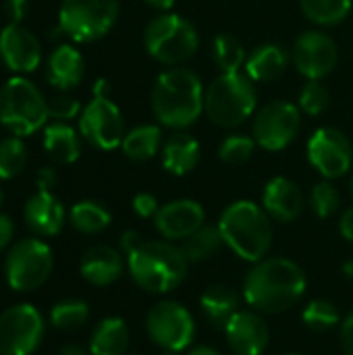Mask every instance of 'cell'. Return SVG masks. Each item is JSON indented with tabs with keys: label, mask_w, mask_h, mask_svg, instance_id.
<instances>
[{
	"label": "cell",
	"mask_w": 353,
	"mask_h": 355,
	"mask_svg": "<svg viewBox=\"0 0 353 355\" xmlns=\"http://www.w3.org/2000/svg\"><path fill=\"white\" fill-rule=\"evenodd\" d=\"M225 245L223 235L218 231V225H202L196 233H191L187 239H183V254L187 258L189 264H198L204 262L208 258H212L221 248Z\"/></svg>",
	"instance_id": "29"
},
{
	"label": "cell",
	"mask_w": 353,
	"mask_h": 355,
	"mask_svg": "<svg viewBox=\"0 0 353 355\" xmlns=\"http://www.w3.org/2000/svg\"><path fill=\"white\" fill-rule=\"evenodd\" d=\"M146 4L156 8V10H160V12H169L173 8L175 0H146Z\"/></svg>",
	"instance_id": "47"
},
{
	"label": "cell",
	"mask_w": 353,
	"mask_h": 355,
	"mask_svg": "<svg viewBox=\"0 0 353 355\" xmlns=\"http://www.w3.org/2000/svg\"><path fill=\"white\" fill-rule=\"evenodd\" d=\"M27 164V148L19 135L0 141V179L17 177Z\"/></svg>",
	"instance_id": "34"
},
{
	"label": "cell",
	"mask_w": 353,
	"mask_h": 355,
	"mask_svg": "<svg viewBox=\"0 0 353 355\" xmlns=\"http://www.w3.org/2000/svg\"><path fill=\"white\" fill-rule=\"evenodd\" d=\"M60 355H92L89 352H85L81 345H64L60 349Z\"/></svg>",
	"instance_id": "48"
},
{
	"label": "cell",
	"mask_w": 353,
	"mask_h": 355,
	"mask_svg": "<svg viewBox=\"0 0 353 355\" xmlns=\"http://www.w3.org/2000/svg\"><path fill=\"white\" fill-rule=\"evenodd\" d=\"M300 129H302L300 106L285 100H273L256 112L252 133H254V141L260 148L268 152H281L295 141Z\"/></svg>",
	"instance_id": "11"
},
{
	"label": "cell",
	"mask_w": 353,
	"mask_h": 355,
	"mask_svg": "<svg viewBox=\"0 0 353 355\" xmlns=\"http://www.w3.org/2000/svg\"><path fill=\"white\" fill-rule=\"evenodd\" d=\"M204 208L193 200H175L160 206L154 216L158 233L166 241H183L204 225Z\"/></svg>",
	"instance_id": "18"
},
{
	"label": "cell",
	"mask_w": 353,
	"mask_h": 355,
	"mask_svg": "<svg viewBox=\"0 0 353 355\" xmlns=\"http://www.w3.org/2000/svg\"><path fill=\"white\" fill-rule=\"evenodd\" d=\"M0 204H2V191H0Z\"/></svg>",
	"instance_id": "53"
},
{
	"label": "cell",
	"mask_w": 353,
	"mask_h": 355,
	"mask_svg": "<svg viewBox=\"0 0 353 355\" xmlns=\"http://www.w3.org/2000/svg\"><path fill=\"white\" fill-rule=\"evenodd\" d=\"M308 281L302 266L289 258H268L252 266L243 281V300L262 314H281L306 293Z\"/></svg>",
	"instance_id": "1"
},
{
	"label": "cell",
	"mask_w": 353,
	"mask_h": 355,
	"mask_svg": "<svg viewBox=\"0 0 353 355\" xmlns=\"http://www.w3.org/2000/svg\"><path fill=\"white\" fill-rule=\"evenodd\" d=\"M146 331L158 347L179 354L191 345L196 322L185 306L164 300L150 308L146 316Z\"/></svg>",
	"instance_id": "10"
},
{
	"label": "cell",
	"mask_w": 353,
	"mask_h": 355,
	"mask_svg": "<svg viewBox=\"0 0 353 355\" xmlns=\"http://www.w3.org/2000/svg\"><path fill=\"white\" fill-rule=\"evenodd\" d=\"M29 4L27 0H6V12L10 15L12 23H21V19L25 17Z\"/></svg>",
	"instance_id": "42"
},
{
	"label": "cell",
	"mask_w": 353,
	"mask_h": 355,
	"mask_svg": "<svg viewBox=\"0 0 353 355\" xmlns=\"http://www.w3.org/2000/svg\"><path fill=\"white\" fill-rule=\"evenodd\" d=\"M56 183V173L52 168H42L37 173V191H50Z\"/></svg>",
	"instance_id": "45"
},
{
	"label": "cell",
	"mask_w": 353,
	"mask_h": 355,
	"mask_svg": "<svg viewBox=\"0 0 353 355\" xmlns=\"http://www.w3.org/2000/svg\"><path fill=\"white\" fill-rule=\"evenodd\" d=\"M164 355H177V354H175V352H166V354H164Z\"/></svg>",
	"instance_id": "51"
},
{
	"label": "cell",
	"mask_w": 353,
	"mask_h": 355,
	"mask_svg": "<svg viewBox=\"0 0 353 355\" xmlns=\"http://www.w3.org/2000/svg\"><path fill=\"white\" fill-rule=\"evenodd\" d=\"M83 75H85V60H83L81 52L75 50L73 46L62 44L50 54L48 67H46V79L56 89L69 92V89L77 87L81 83Z\"/></svg>",
	"instance_id": "22"
},
{
	"label": "cell",
	"mask_w": 353,
	"mask_h": 355,
	"mask_svg": "<svg viewBox=\"0 0 353 355\" xmlns=\"http://www.w3.org/2000/svg\"><path fill=\"white\" fill-rule=\"evenodd\" d=\"M79 133L98 150H114L123 144L125 121L119 106L108 96H94V100L81 110Z\"/></svg>",
	"instance_id": "12"
},
{
	"label": "cell",
	"mask_w": 353,
	"mask_h": 355,
	"mask_svg": "<svg viewBox=\"0 0 353 355\" xmlns=\"http://www.w3.org/2000/svg\"><path fill=\"white\" fill-rule=\"evenodd\" d=\"M0 58L17 75L33 73L42 62V46L27 27L8 23L0 31Z\"/></svg>",
	"instance_id": "16"
},
{
	"label": "cell",
	"mask_w": 353,
	"mask_h": 355,
	"mask_svg": "<svg viewBox=\"0 0 353 355\" xmlns=\"http://www.w3.org/2000/svg\"><path fill=\"white\" fill-rule=\"evenodd\" d=\"M129 345V329L123 318H106L92 333L89 354L123 355Z\"/></svg>",
	"instance_id": "27"
},
{
	"label": "cell",
	"mask_w": 353,
	"mask_h": 355,
	"mask_svg": "<svg viewBox=\"0 0 353 355\" xmlns=\"http://www.w3.org/2000/svg\"><path fill=\"white\" fill-rule=\"evenodd\" d=\"M200 37L196 27L175 12H160L154 17L144 31L146 52L169 67L187 62L198 50Z\"/></svg>",
	"instance_id": "6"
},
{
	"label": "cell",
	"mask_w": 353,
	"mask_h": 355,
	"mask_svg": "<svg viewBox=\"0 0 353 355\" xmlns=\"http://www.w3.org/2000/svg\"><path fill=\"white\" fill-rule=\"evenodd\" d=\"M69 220L77 231H81L85 235H94V233L104 231L110 225V212L104 206L85 200V202H77L71 208Z\"/></svg>",
	"instance_id": "32"
},
{
	"label": "cell",
	"mask_w": 353,
	"mask_h": 355,
	"mask_svg": "<svg viewBox=\"0 0 353 355\" xmlns=\"http://www.w3.org/2000/svg\"><path fill=\"white\" fill-rule=\"evenodd\" d=\"M133 210H135V214L141 216V218H152V216L158 214L160 206H158V202H156V198H154L152 193L141 191V193H137V196L133 198Z\"/></svg>",
	"instance_id": "40"
},
{
	"label": "cell",
	"mask_w": 353,
	"mask_h": 355,
	"mask_svg": "<svg viewBox=\"0 0 353 355\" xmlns=\"http://www.w3.org/2000/svg\"><path fill=\"white\" fill-rule=\"evenodd\" d=\"M339 204H341V198H339V191L335 189L333 183L320 181V183H316L312 187V191H310V206H312V210H314V214L318 218L333 216L339 210Z\"/></svg>",
	"instance_id": "38"
},
{
	"label": "cell",
	"mask_w": 353,
	"mask_h": 355,
	"mask_svg": "<svg viewBox=\"0 0 353 355\" xmlns=\"http://www.w3.org/2000/svg\"><path fill=\"white\" fill-rule=\"evenodd\" d=\"M12 233H15V225L12 220L6 216V214H0V252L4 248H8L10 239H12Z\"/></svg>",
	"instance_id": "43"
},
{
	"label": "cell",
	"mask_w": 353,
	"mask_h": 355,
	"mask_svg": "<svg viewBox=\"0 0 353 355\" xmlns=\"http://www.w3.org/2000/svg\"><path fill=\"white\" fill-rule=\"evenodd\" d=\"M200 162V141L189 133H173L162 144V166L175 177L191 173Z\"/></svg>",
	"instance_id": "24"
},
{
	"label": "cell",
	"mask_w": 353,
	"mask_h": 355,
	"mask_svg": "<svg viewBox=\"0 0 353 355\" xmlns=\"http://www.w3.org/2000/svg\"><path fill=\"white\" fill-rule=\"evenodd\" d=\"M204 94L202 81L193 71L171 67L154 81L152 112L156 121L169 129H187L204 110Z\"/></svg>",
	"instance_id": "2"
},
{
	"label": "cell",
	"mask_w": 353,
	"mask_h": 355,
	"mask_svg": "<svg viewBox=\"0 0 353 355\" xmlns=\"http://www.w3.org/2000/svg\"><path fill=\"white\" fill-rule=\"evenodd\" d=\"M119 12V0H62L58 25L73 42H96L112 29Z\"/></svg>",
	"instance_id": "8"
},
{
	"label": "cell",
	"mask_w": 353,
	"mask_h": 355,
	"mask_svg": "<svg viewBox=\"0 0 353 355\" xmlns=\"http://www.w3.org/2000/svg\"><path fill=\"white\" fill-rule=\"evenodd\" d=\"M223 329L235 355H262L268 347L270 331L256 310H239Z\"/></svg>",
	"instance_id": "17"
},
{
	"label": "cell",
	"mask_w": 353,
	"mask_h": 355,
	"mask_svg": "<svg viewBox=\"0 0 353 355\" xmlns=\"http://www.w3.org/2000/svg\"><path fill=\"white\" fill-rule=\"evenodd\" d=\"M44 150L58 164H73L81 154V139L67 123H52L44 129Z\"/></svg>",
	"instance_id": "26"
},
{
	"label": "cell",
	"mask_w": 353,
	"mask_h": 355,
	"mask_svg": "<svg viewBox=\"0 0 353 355\" xmlns=\"http://www.w3.org/2000/svg\"><path fill=\"white\" fill-rule=\"evenodd\" d=\"M48 114L56 121H71L79 114V102L67 94L56 96L52 102H48Z\"/></svg>",
	"instance_id": "39"
},
{
	"label": "cell",
	"mask_w": 353,
	"mask_h": 355,
	"mask_svg": "<svg viewBox=\"0 0 353 355\" xmlns=\"http://www.w3.org/2000/svg\"><path fill=\"white\" fill-rule=\"evenodd\" d=\"M239 304L241 295L229 285H210L200 297V308L206 320L214 327H225L231 316L239 312Z\"/></svg>",
	"instance_id": "25"
},
{
	"label": "cell",
	"mask_w": 353,
	"mask_h": 355,
	"mask_svg": "<svg viewBox=\"0 0 353 355\" xmlns=\"http://www.w3.org/2000/svg\"><path fill=\"white\" fill-rule=\"evenodd\" d=\"M331 104V92L320 79H308V83L300 92V110L318 116L322 114Z\"/></svg>",
	"instance_id": "37"
},
{
	"label": "cell",
	"mask_w": 353,
	"mask_h": 355,
	"mask_svg": "<svg viewBox=\"0 0 353 355\" xmlns=\"http://www.w3.org/2000/svg\"><path fill=\"white\" fill-rule=\"evenodd\" d=\"M25 220L33 233L52 237L60 233L64 225V208L52 191H37L25 204Z\"/></svg>",
	"instance_id": "23"
},
{
	"label": "cell",
	"mask_w": 353,
	"mask_h": 355,
	"mask_svg": "<svg viewBox=\"0 0 353 355\" xmlns=\"http://www.w3.org/2000/svg\"><path fill=\"white\" fill-rule=\"evenodd\" d=\"M44 337L40 312L21 304L0 314V355H31Z\"/></svg>",
	"instance_id": "13"
},
{
	"label": "cell",
	"mask_w": 353,
	"mask_h": 355,
	"mask_svg": "<svg viewBox=\"0 0 353 355\" xmlns=\"http://www.w3.org/2000/svg\"><path fill=\"white\" fill-rule=\"evenodd\" d=\"M262 208L279 223H293L304 210L302 189L287 177H275L264 185Z\"/></svg>",
	"instance_id": "19"
},
{
	"label": "cell",
	"mask_w": 353,
	"mask_h": 355,
	"mask_svg": "<svg viewBox=\"0 0 353 355\" xmlns=\"http://www.w3.org/2000/svg\"><path fill=\"white\" fill-rule=\"evenodd\" d=\"M350 187H352V196H353V175H352V185H350Z\"/></svg>",
	"instance_id": "52"
},
{
	"label": "cell",
	"mask_w": 353,
	"mask_h": 355,
	"mask_svg": "<svg viewBox=\"0 0 353 355\" xmlns=\"http://www.w3.org/2000/svg\"><path fill=\"white\" fill-rule=\"evenodd\" d=\"M341 345L345 354L353 355V312L341 322Z\"/></svg>",
	"instance_id": "41"
},
{
	"label": "cell",
	"mask_w": 353,
	"mask_h": 355,
	"mask_svg": "<svg viewBox=\"0 0 353 355\" xmlns=\"http://www.w3.org/2000/svg\"><path fill=\"white\" fill-rule=\"evenodd\" d=\"M287 355H298V354H287Z\"/></svg>",
	"instance_id": "54"
},
{
	"label": "cell",
	"mask_w": 353,
	"mask_h": 355,
	"mask_svg": "<svg viewBox=\"0 0 353 355\" xmlns=\"http://www.w3.org/2000/svg\"><path fill=\"white\" fill-rule=\"evenodd\" d=\"M339 231H341V235H343L347 241H353V206L352 208H347V210L341 214V218H339Z\"/></svg>",
	"instance_id": "46"
},
{
	"label": "cell",
	"mask_w": 353,
	"mask_h": 355,
	"mask_svg": "<svg viewBox=\"0 0 353 355\" xmlns=\"http://www.w3.org/2000/svg\"><path fill=\"white\" fill-rule=\"evenodd\" d=\"M308 160L325 179H339L350 173L353 148L347 135L335 127H318L308 139Z\"/></svg>",
	"instance_id": "14"
},
{
	"label": "cell",
	"mask_w": 353,
	"mask_h": 355,
	"mask_svg": "<svg viewBox=\"0 0 353 355\" xmlns=\"http://www.w3.org/2000/svg\"><path fill=\"white\" fill-rule=\"evenodd\" d=\"M258 102V92L254 81L241 73H221L204 94V110L208 119L225 129L246 123Z\"/></svg>",
	"instance_id": "5"
},
{
	"label": "cell",
	"mask_w": 353,
	"mask_h": 355,
	"mask_svg": "<svg viewBox=\"0 0 353 355\" xmlns=\"http://www.w3.org/2000/svg\"><path fill=\"white\" fill-rule=\"evenodd\" d=\"M123 258L114 248L108 245H94L89 248L79 264L81 277L96 287H106L112 285L114 281L121 279L123 275Z\"/></svg>",
	"instance_id": "20"
},
{
	"label": "cell",
	"mask_w": 353,
	"mask_h": 355,
	"mask_svg": "<svg viewBox=\"0 0 353 355\" xmlns=\"http://www.w3.org/2000/svg\"><path fill=\"white\" fill-rule=\"evenodd\" d=\"M289 62H291V54L283 46L262 44L256 50H252V54H248L243 73L254 83H270L285 75Z\"/></svg>",
	"instance_id": "21"
},
{
	"label": "cell",
	"mask_w": 353,
	"mask_h": 355,
	"mask_svg": "<svg viewBox=\"0 0 353 355\" xmlns=\"http://www.w3.org/2000/svg\"><path fill=\"white\" fill-rule=\"evenodd\" d=\"M144 243V239H141V235L139 233H135V231H125L123 233V237H121V248H123V252L129 256L137 245H141Z\"/></svg>",
	"instance_id": "44"
},
{
	"label": "cell",
	"mask_w": 353,
	"mask_h": 355,
	"mask_svg": "<svg viewBox=\"0 0 353 355\" xmlns=\"http://www.w3.org/2000/svg\"><path fill=\"white\" fill-rule=\"evenodd\" d=\"M54 266L52 250L40 239H21L17 241L4 264L6 281L15 291H33L42 287Z\"/></svg>",
	"instance_id": "9"
},
{
	"label": "cell",
	"mask_w": 353,
	"mask_h": 355,
	"mask_svg": "<svg viewBox=\"0 0 353 355\" xmlns=\"http://www.w3.org/2000/svg\"><path fill=\"white\" fill-rule=\"evenodd\" d=\"M127 268L137 287L150 293H169L185 277L189 262L179 245L171 241H146L127 256Z\"/></svg>",
	"instance_id": "4"
},
{
	"label": "cell",
	"mask_w": 353,
	"mask_h": 355,
	"mask_svg": "<svg viewBox=\"0 0 353 355\" xmlns=\"http://www.w3.org/2000/svg\"><path fill=\"white\" fill-rule=\"evenodd\" d=\"M212 58L223 73H235L241 71V67L246 64L248 52L235 35L221 33L212 42Z\"/></svg>",
	"instance_id": "31"
},
{
	"label": "cell",
	"mask_w": 353,
	"mask_h": 355,
	"mask_svg": "<svg viewBox=\"0 0 353 355\" xmlns=\"http://www.w3.org/2000/svg\"><path fill=\"white\" fill-rule=\"evenodd\" d=\"M302 320L310 331L325 333L339 324V312H337V306L331 304L329 300H314L304 308Z\"/></svg>",
	"instance_id": "35"
},
{
	"label": "cell",
	"mask_w": 353,
	"mask_h": 355,
	"mask_svg": "<svg viewBox=\"0 0 353 355\" xmlns=\"http://www.w3.org/2000/svg\"><path fill=\"white\" fill-rule=\"evenodd\" d=\"M89 316V308L81 300H67L60 302L52 308L50 312V322L58 331H77L85 324Z\"/></svg>",
	"instance_id": "33"
},
{
	"label": "cell",
	"mask_w": 353,
	"mask_h": 355,
	"mask_svg": "<svg viewBox=\"0 0 353 355\" xmlns=\"http://www.w3.org/2000/svg\"><path fill=\"white\" fill-rule=\"evenodd\" d=\"M162 148V131L158 125H139L125 133L121 150L135 162H146Z\"/></svg>",
	"instance_id": "28"
},
{
	"label": "cell",
	"mask_w": 353,
	"mask_h": 355,
	"mask_svg": "<svg viewBox=\"0 0 353 355\" xmlns=\"http://www.w3.org/2000/svg\"><path fill=\"white\" fill-rule=\"evenodd\" d=\"M187 355H221L214 347H208V345H200L196 349H191Z\"/></svg>",
	"instance_id": "49"
},
{
	"label": "cell",
	"mask_w": 353,
	"mask_h": 355,
	"mask_svg": "<svg viewBox=\"0 0 353 355\" xmlns=\"http://www.w3.org/2000/svg\"><path fill=\"white\" fill-rule=\"evenodd\" d=\"M343 275H345L347 279H353V260H347V262L343 264Z\"/></svg>",
	"instance_id": "50"
},
{
	"label": "cell",
	"mask_w": 353,
	"mask_h": 355,
	"mask_svg": "<svg viewBox=\"0 0 353 355\" xmlns=\"http://www.w3.org/2000/svg\"><path fill=\"white\" fill-rule=\"evenodd\" d=\"M339 60L337 42L318 29L298 35L291 48V62L306 79H325L331 75Z\"/></svg>",
	"instance_id": "15"
},
{
	"label": "cell",
	"mask_w": 353,
	"mask_h": 355,
	"mask_svg": "<svg viewBox=\"0 0 353 355\" xmlns=\"http://www.w3.org/2000/svg\"><path fill=\"white\" fill-rule=\"evenodd\" d=\"M352 4L353 0H300L302 12L308 17V21L322 27H331L345 21L352 10Z\"/></svg>",
	"instance_id": "30"
},
{
	"label": "cell",
	"mask_w": 353,
	"mask_h": 355,
	"mask_svg": "<svg viewBox=\"0 0 353 355\" xmlns=\"http://www.w3.org/2000/svg\"><path fill=\"white\" fill-rule=\"evenodd\" d=\"M256 146L258 144L254 141V137H248V135H229L218 146V158L225 164L239 166V164H246L254 156Z\"/></svg>",
	"instance_id": "36"
},
{
	"label": "cell",
	"mask_w": 353,
	"mask_h": 355,
	"mask_svg": "<svg viewBox=\"0 0 353 355\" xmlns=\"http://www.w3.org/2000/svg\"><path fill=\"white\" fill-rule=\"evenodd\" d=\"M218 231L229 250L246 262H260L273 243V225L264 208L239 200L229 204L218 220Z\"/></svg>",
	"instance_id": "3"
},
{
	"label": "cell",
	"mask_w": 353,
	"mask_h": 355,
	"mask_svg": "<svg viewBox=\"0 0 353 355\" xmlns=\"http://www.w3.org/2000/svg\"><path fill=\"white\" fill-rule=\"evenodd\" d=\"M50 119L42 92L23 75L10 77L0 89V123L15 135H31Z\"/></svg>",
	"instance_id": "7"
}]
</instances>
